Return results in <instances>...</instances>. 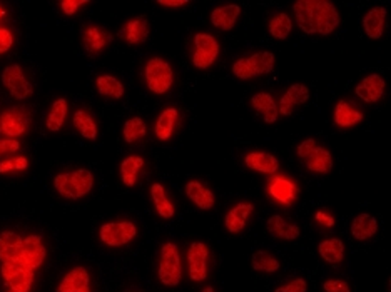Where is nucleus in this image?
<instances>
[{
	"label": "nucleus",
	"mask_w": 391,
	"mask_h": 292,
	"mask_svg": "<svg viewBox=\"0 0 391 292\" xmlns=\"http://www.w3.org/2000/svg\"><path fill=\"white\" fill-rule=\"evenodd\" d=\"M314 219H316L318 222H321V226H325V227H333L335 226V217H333V215L328 214L326 210H318V213L314 214Z\"/></svg>",
	"instance_id": "nucleus-46"
},
{
	"label": "nucleus",
	"mask_w": 391,
	"mask_h": 292,
	"mask_svg": "<svg viewBox=\"0 0 391 292\" xmlns=\"http://www.w3.org/2000/svg\"><path fill=\"white\" fill-rule=\"evenodd\" d=\"M86 3L89 2L87 0H62L61 8L66 15H74L77 12V8L86 6Z\"/></svg>",
	"instance_id": "nucleus-43"
},
{
	"label": "nucleus",
	"mask_w": 391,
	"mask_h": 292,
	"mask_svg": "<svg viewBox=\"0 0 391 292\" xmlns=\"http://www.w3.org/2000/svg\"><path fill=\"white\" fill-rule=\"evenodd\" d=\"M33 272L36 270L20 264V262H10V264L0 266V276H2L8 291L14 292H31L33 284Z\"/></svg>",
	"instance_id": "nucleus-7"
},
{
	"label": "nucleus",
	"mask_w": 391,
	"mask_h": 292,
	"mask_svg": "<svg viewBox=\"0 0 391 292\" xmlns=\"http://www.w3.org/2000/svg\"><path fill=\"white\" fill-rule=\"evenodd\" d=\"M2 84L7 87V91L10 92V95L17 100H24L27 97L32 95L33 87L29 82L27 77L24 75L22 67L17 66H8L2 72Z\"/></svg>",
	"instance_id": "nucleus-10"
},
{
	"label": "nucleus",
	"mask_w": 391,
	"mask_h": 292,
	"mask_svg": "<svg viewBox=\"0 0 391 292\" xmlns=\"http://www.w3.org/2000/svg\"><path fill=\"white\" fill-rule=\"evenodd\" d=\"M268 192L271 194L273 199H276L281 204H291L296 197V185L291 180L286 179V177H275L269 182Z\"/></svg>",
	"instance_id": "nucleus-28"
},
{
	"label": "nucleus",
	"mask_w": 391,
	"mask_h": 292,
	"mask_svg": "<svg viewBox=\"0 0 391 292\" xmlns=\"http://www.w3.org/2000/svg\"><path fill=\"white\" fill-rule=\"evenodd\" d=\"M186 196L191 199V202L196 207L203 210L213 209L214 204H216V197H214V192L208 185H204L203 182L199 180H189L186 184Z\"/></svg>",
	"instance_id": "nucleus-20"
},
{
	"label": "nucleus",
	"mask_w": 391,
	"mask_h": 292,
	"mask_svg": "<svg viewBox=\"0 0 391 292\" xmlns=\"http://www.w3.org/2000/svg\"><path fill=\"white\" fill-rule=\"evenodd\" d=\"M29 167L27 157H15V159H7L0 162V174H6L10 171H25Z\"/></svg>",
	"instance_id": "nucleus-40"
},
{
	"label": "nucleus",
	"mask_w": 391,
	"mask_h": 292,
	"mask_svg": "<svg viewBox=\"0 0 391 292\" xmlns=\"http://www.w3.org/2000/svg\"><path fill=\"white\" fill-rule=\"evenodd\" d=\"M24 256V237L12 231L0 232V262L10 264V262H22ZM25 266V264H24Z\"/></svg>",
	"instance_id": "nucleus-12"
},
{
	"label": "nucleus",
	"mask_w": 391,
	"mask_h": 292,
	"mask_svg": "<svg viewBox=\"0 0 391 292\" xmlns=\"http://www.w3.org/2000/svg\"><path fill=\"white\" fill-rule=\"evenodd\" d=\"M363 121V112L356 111L346 100H339L335 109V122L339 127H353Z\"/></svg>",
	"instance_id": "nucleus-32"
},
{
	"label": "nucleus",
	"mask_w": 391,
	"mask_h": 292,
	"mask_svg": "<svg viewBox=\"0 0 391 292\" xmlns=\"http://www.w3.org/2000/svg\"><path fill=\"white\" fill-rule=\"evenodd\" d=\"M72 122L75 129H77V132H81L82 137L89 139V141H95V139H98V125H95L94 117H92L89 112L81 109V111L74 114Z\"/></svg>",
	"instance_id": "nucleus-35"
},
{
	"label": "nucleus",
	"mask_w": 391,
	"mask_h": 292,
	"mask_svg": "<svg viewBox=\"0 0 391 292\" xmlns=\"http://www.w3.org/2000/svg\"><path fill=\"white\" fill-rule=\"evenodd\" d=\"M266 227L269 234L275 237V239L294 240L301 234L300 227H298L296 224L286 221V219L281 217V215H271V217L268 219Z\"/></svg>",
	"instance_id": "nucleus-22"
},
{
	"label": "nucleus",
	"mask_w": 391,
	"mask_h": 292,
	"mask_svg": "<svg viewBox=\"0 0 391 292\" xmlns=\"http://www.w3.org/2000/svg\"><path fill=\"white\" fill-rule=\"evenodd\" d=\"M386 8L385 7H375L365 15L363 19V29L367 32V36L369 39L378 40L381 39L385 32V20H386Z\"/></svg>",
	"instance_id": "nucleus-26"
},
{
	"label": "nucleus",
	"mask_w": 391,
	"mask_h": 292,
	"mask_svg": "<svg viewBox=\"0 0 391 292\" xmlns=\"http://www.w3.org/2000/svg\"><path fill=\"white\" fill-rule=\"evenodd\" d=\"M57 292H91V277L86 268L77 266L62 277Z\"/></svg>",
	"instance_id": "nucleus-19"
},
{
	"label": "nucleus",
	"mask_w": 391,
	"mask_h": 292,
	"mask_svg": "<svg viewBox=\"0 0 391 292\" xmlns=\"http://www.w3.org/2000/svg\"><path fill=\"white\" fill-rule=\"evenodd\" d=\"M179 118V111L176 107H167L159 114L158 121H155V137L159 141H169L172 132H174V127L178 124Z\"/></svg>",
	"instance_id": "nucleus-27"
},
{
	"label": "nucleus",
	"mask_w": 391,
	"mask_h": 292,
	"mask_svg": "<svg viewBox=\"0 0 391 292\" xmlns=\"http://www.w3.org/2000/svg\"><path fill=\"white\" fill-rule=\"evenodd\" d=\"M67 111H69V105H67L66 99H57L56 102L52 104V107H50L49 111L47 121H45V125H47L50 132H59V130L62 129L67 117Z\"/></svg>",
	"instance_id": "nucleus-36"
},
{
	"label": "nucleus",
	"mask_w": 391,
	"mask_h": 292,
	"mask_svg": "<svg viewBox=\"0 0 391 292\" xmlns=\"http://www.w3.org/2000/svg\"><path fill=\"white\" fill-rule=\"evenodd\" d=\"M95 87H98L99 94L109 99H121L124 95V86L119 79H116L114 75H99L95 79Z\"/></svg>",
	"instance_id": "nucleus-34"
},
{
	"label": "nucleus",
	"mask_w": 391,
	"mask_h": 292,
	"mask_svg": "<svg viewBox=\"0 0 391 292\" xmlns=\"http://www.w3.org/2000/svg\"><path fill=\"white\" fill-rule=\"evenodd\" d=\"M378 232V221L371 214H360L353 219L351 234L358 240L371 239Z\"/></svg>",
	"instance_id": "nucleus-29"
},
{
	"label": "nucleus",
	"mask_w": 391,
	"mask_h": 292,
	"mask_svg": "<svg viewBox=\"0 0 391 292\" xmlns=\"http://www.w3.org/2000/svg\"><path fill=\"white\" fill-rule=\"evenodd\" d=\"M220 56V42L211 33H196L194 52H192V66L196 69H208L216 62Z\"/></svg>",
	"instance_id": "nucleus-9"
},
{
	"label": "nucleus",
	"mask_w": 391,
	"mask_h": 292,
	"mask_svg": "<svg viewBox=\"0 0 391 292\" xmlns=\"http://www.w3.org/2000/svg\"><path fill=\"white\" fill-rule=\"evenodd\" d=\"M293 10L296 24L308 36H330L342 22L338 8L330 0H298L293 3Z\"/></svg>",
	"instance_id": "nucleus-1"
},
{
	"label": "nucleus",
	"mask_w": 391,
	"mask_h": 292,
	"mask_svg": "<svg viewBox=\"0 0 391 292\" xmlns=\"http://www.w3.org/2000/svg\"><path fill=\"white\" fill-rule=\"evenodd\" d=\"M112 36L98 25H87L82 32V44L89 56H98L100 50H104L111 44Z\"/></svg>",
	"instance_id": "nucleus-17"
},
{
	"label": "nucleus",
	"mask_w": 391,
	"mask_h": 292,
	"mask_svg": "<svg viewBox=\"0 0 391 292\" xmlns=\"http://www.w3.org/2000/svg\"><path fill=\"white\" fill-rule=\"evenodd\" d=\"M149 36V22L144 15L134 17L125 22V25L119 31V37L129 45H139L146 42Z\"/></svg>",
	"instance_id": "nucleus-18"
},
{
	"label": "nucleus",
	"mask_w": 391,
	"mask_h": 292,
	"mask_svg": "<svg viewBox=\"0 0 391 292\" xmlns=\"http://www.w3.org/2000/svg\"><path fill=\"white\" fill-rule=\"evenodd\" d=\"M298 157L314 174H330L333 169V155L325 147L316 146L314 139H305L296 149Z\"/></svg>",
	"instance_id": "nucleus-3"
},
{
	"label": "nucleus",
	"mask_w": 391,
	"mask_h": 292,
	"mask_svg": "<svg viewBox=\"0 0 391 292\" xmlns=\"http://www.w3.org/2000/svg\"><path fill=\"white\" fill-rule=\"evenodd\" d=\"M144 77L147 89L158 95L169 92L172 84H174V72H172L169 63L161 57H153L151 61H147Z\"/></svg>",
	"instance_id": "nucleus-5"
},
{
	"label": "nucleus",
	"mask_w": 391,
	"mask_h": 292,
	"mask_svg": "<svg viewBox=\"0 0 391 292\" xmlns=\"http://www.w3.org/2000/svg\"><path fill=\"white\" fill-rule=\"evenodd\" d=\"M29 130V116L20 109H10L0 116V132L10 139L24 135Z\"/></svg>",
	"instance_id": "nucleus-13"
},
{
	"label": "nucleus",
	"mask_w": 391,
	"mask_h": 292,
	"mask_svg": "<svg viewBox=\"0 0 391 292\" xmlns=\"http://www.w3.org/2000/svg\"><path fill=\"white\" fill-rule=\"evenodd\" d=\"M144 159L141 155H129L121 162V179H123L124 185H128V187L136 185L139 171L144 167Z\"/></svg>",
	"instance_id": "nucleus-31"
},
{
	"label": "nucleus",
	"mask_w": 391,
	"mask_h": 292,
	"mask_svg": "<svg viewBox=\"0 0 391 292\" xmlns=\"http://www.w3.org/2000/svg\"><path fill=\"white\" fill-rule=\"evenodd\" d=\"M100 240L109 247H121L132 243L137 236V226L130 221L106 222L99 231Z\"/></svg>",
	"instance_id": "nucleus-8"
},
{
	"label": "nucleus",
	"mask_w": 391,
	"mask_h": 292,
	"mask_svg": "<svg viewBox=\"0 0 391 292\" xmlns=\"http://www.w3.org/2000/svg\"><path fill=\"white\" fill-rule=\"evenodd\" d=\"M20 149V144L15 139H0V155L10 154Z\"/></svg>",
	"instance_id": "nucleus-45"
},
{
	"label": "nucleus",
	"mask_w": 391,
	"mask_h": 292,
	"mask_svg": "<svg viewBox=\"0 0 391 292\" xmlns=\"http://www.w3.org/2000/svg\"><path fill=\"white\" fill-rule=\"evenodd\" d=\"M203 292H214V289H213V287H211V286H208V287H204V289H203Z\"/></svg>",
	"instance_id": "nucleus-48"
},
{
	"label": "nucleus",
	"mask_w": 391,
	"mask_h": 292,
	"mask_svg": "<svg viewBox=\"0 0 391 292\" xmlns=\"http://www.w3.org/2000/svg\"><path fill=\"white\" fill-rule=\"evenodd\" d=\"M268 29H269V33H271L275 39L284 40L286 37L289 36V32H291L293 20L289 19L288 14L281 12V14H277L276 17H273V19L269 20Z\"/></svg>",
	"instance_id": "nucleus-37"
},
{
	"label": "nucleus",
	"mask_w": 391,
	"mask_h": 292,
	"mask_svg": "<svg viewBox=\"0 0 391 292\" xmlns=\"http://www.w3.org/2000/svg\"><path fill=\"white\" fill-rule=\"evenodd\" d=\"M158 276L159 281L167 287H174L181 282L183 266H181L179 249L174 243H166L161 247V259H159Z\"/></svg>",
	"instance_id": "nucleus-6"
},
{
	"label": "nucleus",
	"mask_w": 391,
	"mask_h": 292,
	"mask_svg": "<svg viewBox=\"0 0 391 292\" xmlns=\"http://www.w3.org/2000/svg\"><path fill=\"white\" fill-rule=\"evenodd\" d=\"M251 264H253V269L258 270V272H268V274L276 272V270L281 268L279 261L268 251L254 252L253 259H251Z\"/></svg>",
	"instance_id": "nucleus-38"
},
{
	"label": "nucleus",
	"mask_w": 391,
	"mask_h": 292,
	"mask_svg": "<svg viewBox=\"0 0 391 292\" xmlns=\"http://www.w3.org/2000/svg\"><path fill=\"white\" fill-rule=\"evenodd\" d=\"M306 291H308V282H306V279L296 277L293 279V281H289L288 284L277 287L275 292H306Z\"/></svg>",
	"instance_id": "nucleus-41"
},
{
	"label": "nucleus",
	"mask_w": 391,
	"mask_h": 292,
	"mask_svg": "<svg viewBox=\"0 0 391 292\" xmlns=\"http://www.w3.org/2000/svg\"><path fill=\"white\" fill-rule=\"evenodd\" d=\"M209 247L204 243H192L187 251L189 276L194 282H201L208 277Z\"/></svg>",
	"instance_id": "nucleus-11"
},
{
	"label": "nucleus",
	"mask_w": 391,
	"mask_h": 292,
	"mask_svg": "<svg viewBox=\"0 0 391 292\" xmlns=\"http://www.w3.org/2000/svg\"><path fill=\"white\" fill-rule=\"evenodd\" d=\"M239 15H241V7L231 3V6L214 8L211 12V22L220 31H231L236 25Z\"/></svg>",
	"instance_id": "nucleus-25"
},
{
	"label": "nucleus",
	"mask_w": 391,
	"mask_h": 292,
	"mask_svg": "<svg viewBox=\"0 0 391 292\" xmlns=\"http://www.w3.org/2000/svg\"><path fill=\"white\" fill-rule=\"evenodd\" d=\"M14 45V36L8 29H0V54H6Z\"/></svg>",
	"instance_id": "nucleus-44"
},
{
	"label": "nucleus",
	"mask_w": 391,
	"mask_h": 292,
	"mask_svg": "<svg viewBox=\"0 0 391 292\" xmlns=\"http://www.w3.org/2000/svg\"><path fill=\"white\" fill-rule=\"evenodd\" d=\"M385 87H386L385 79L381 77L380 74H371L361 80L358 86H356L355 92L361 100H365V102L375 104L381 99V97H383Z\"/></svg>",
	"instance_id": "nucleus-16"
},
{
	"label": "nucleus",
	"mask_w": 391,
	"mask_h": 292,
	"mask_svg": "<svg viewBox=\"0 0 391 292\" xmlns=\"http://www.w3.org/2000/svg\"><path fill=\"white\" fill-rule=\"evenodd\" d=\"M151 197H153L154 207H155V213L161 215L162 219H171L174 217V204L167 199L166 189L161 184H155L151 185Z\"/></svg>",
	"instance_id": "nucleus-30"
},
{
	"label": "nucleus",
	"mask_w": 391,
	"mask_h": 292,
	"mask_svg": "<svg viewBox=\"0 0 391 292\" xmlns=\"http://www.w3.org/2000/svg\"><path fill=\"white\" fill-rule=\"evenodd\" d=\"M45 256H47V251H45L44 240H42L40 236L31 234L24 237L22 262L27 268H31L32 270L40 269V266L45 261Z\"/></svg>",
	"instance_id": "nucleus-14"
},
{
	"label": "nucleus",
	"mask_w": 391,
	"mask_h": 292,
	"mask_svg": "<svg viewBox=\"0 0 391 292\" xmlns=\"http://www.w3.org/2000/svg\"><path fill=\"white\" fill-rule=\"evenodd\" d=\"M245 164L250 169H253L261 174H275L279 169V160L269 152H250L245 157Z\"/></svg>",
	"instance_id": "nucleus-23"
},
{
	"label": "nucleus",
	"mask_w": 391,
	"mask_h": 292,
	"mask_svg": "<svg viewBox=\"0 0 391 292\" xmlns=\"http://www.w3.org/2000/svg\"><path fill=\"white\" fill-rule=\"evenodd\" d=\"M253 210L254 206L251 204V202H241V204L234 206L233 209L226 214L224 219V226L228 232H231V234H239V232L246 227L247 219L253 214Z\"/></svg>",
	"instance_id": "nucleus-21"
},
{
	"label": "nucleus",
	"mask_w": 391,
	"mask_h": 292,
	"mask_svg": "<svg viewBox=\"0 0 391 292\" xmlns=\"http://www.w3.org/2000/svg\"><path fill=\"white\" fill-rule=\"evenodd\" d=\"M2 17H3V10H2V8H0V19H2Z\"/></svg>",
	"instance_id": "nucleus-49"
},
{
	"label": "nucleus",
	"mask_w": 391,
	"mask_h": 292,
	"mask_svg": "<svg viewBox=\"0 0 391 292\" xmlns=\"http://www.w3.org/2000/svg\"><path fill=\"white\" fill-rule=\"evenodd\" d=\"M318 251L319 256L326 262H330V264H339L344 257V244L342 239L331 237V239H325L319 244Z\"/></svg>",
	"instance_id": "nucleus-33"
},
{
	"label": "nucleus",
	"mask_w": 391,
	"mask_h": 292,
	"mask_svg": "<svg viewBox=\"0 0 391 292\" xmlns=\"http://www.w3.org/2000/svg\"><path fill=\"white\" fill-rule=\"evenodd\" d=\"M54 187L62 197L77 201L87 196L94 187V176L87 169H77L74 172L54 177Z\"/></svg>",
	"instance_id": "nucleus-2"
},
{
	"label": "nucleus",
	"mask_w": 391,
	"mask_h": 292,
	"mask_svg": "<svg viewBox=\"0 0 391 292\" xmlns=\"http://www.w3.org/2000/svg\"><path fill=\"white\" fill-rule=\"evenodd\" d=\"M8 292H14V291H8Z\"/></svg>",
	"instance_id": "nucleus-50"
},
{
	"label": "nucleus",
	"mask_w": 391,
	"mask_h": 292,
	"mask_svg": "<svg viewBox=\"0 0 391 292\" xmlns=\"http://www.w3.org/2000/svg\"><path fill=\"white\" fill-rule=\"evenodd\" d=\"M159 6L162 7H184L187 6V0H159Z\"/></svg>",
	"instance_id": "nucleus-47"
},
{
	"label": "nucleus",
	"mask_w": 391,
	"mask_h": 292,
	"mask_svg": "<svg viewBox=\"0 0 391 292\" xmlns=\"http://www.w3.org/2000/svg\"><path fill=\"white\" fill-rule=\"evenodd\" d=\"M147 134V125L141 117L129 118L124 124V141L128 144H134L141 139H144Z\"/></svg>",
	"instance_id": "nucleus-39"
},
{
	"label": "nucleus",
	"mask_w": 391,
	"mask_h": 292,
	"mask_svg": "<svg viewBox=\"0 0 391 292\" xmlns=\"http://www.w3.org/2000/svg\"><path fill=\"white\" fill-rule=\"evenodd\" d=\"M325 291L326 292H351L348 282L342 281V279H330V281L325 282Z\"/></svg>",
	"instance_id": "nucleus-42"
},
{
	"label": "nucleus",
	"mask_w": 391,
	"mask_h": 292,
	"mask_svg": "<svg viewBox=\"0 0 391 292\" xmlns=\"http://www.w3.org/2000/svg\"><path fill=\"white\" fill-rule=\"evenodd\" d=\"M273 69H275V54L266 52V50L256 52L250 57H243L233 63V74L241 80L269 74Z\"/></svg>",
	"instance_id": "nucleus-4"
},
{
	"label": "nucleus",
	"mask_w": 391,
	"mask_h": 292,
	"mask_svg": "<svg viewBox=\"0 0 391 292\" xmlns=\"http://www.w3.org/2000/svg\"><path fill=\"white\" fill-rule=\"evenodd\" d=\"M251 105H253L254 111L263 117V121L266 122V124H275L277 117H279L277 104L275 102V99H273V95L268 94V92H259V94L251 97Z\"/></svg>",
	"instance_id": "nucleus-24"
},
{
	"label": "nucleus",
	"mask_w": 391,
	"mask_h": 292,
	"mask_svg": "<svg viewBox=\"0 0 391 292\" xmlns=\"http://www.w3.org/2000/svg\"><path fill=\"white\" fill-rule=\"evenodd\" d=\"M309 99V89L302 84H294L284 92V95L281 97L279 104H277V112L281 116H291L294 109H298L300 105L306 104Z\"/></svg>",
	"instance_id": "nucleus-15"
}]
</instances>
